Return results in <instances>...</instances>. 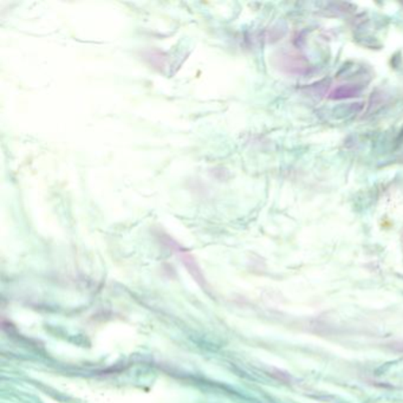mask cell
Segmentation results:
<instances>
[{
	"label": "cell",
	"mask_w": 403,
	"mask_h": 403,
	"mask_svg": "<svg viewBox=\"0 0 403 403\" xmlns=\"http://www.w3.org/2000/svg\"><path fill=\"white\" fill-rule=\"evenodd\" d=\"M167 244L169 245V247H172L175 251L176 254H179V257L182 259L184 265L187 266L189 272L204 286L205 285V279L202 277V271L197 267V262L194 260L193 257L191 254H187L184 249H181L180 245L176 244L175 241H173L169 238H167Z\"/></svg>",
	"instance_id": "obj_1"
}]
</instances>
